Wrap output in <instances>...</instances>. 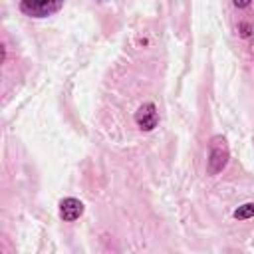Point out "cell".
<instances>
[{
	"instance_id": "cell-1",
	"label": "cell",
	"mask_w": 254,
	"mask_h": 254,
	"mask_svg": "<svg viewBox=\"0 0 254 254\" xmlns=\"http://www.w3.org/2000/svg\"><path fill=\"white\" fill-rule=\"evenodd\" d=\"M228 161V147L224 137H214L210 143V153H208V173L216 175L218 171L224 169Z\"/></svg>"
},
{
	"instance_id": "cell-2",
	"label": "cell",
	"mask_w": 254,
	"mask_h": 254,
	"mask_svg": "<svg viewBox=\"0 0 254 254\" xmlns=\"http://www.w3.org/2000/svg\"><path fill=\"white\" fill-rule=\"evenodd\" d=\"M62 8V2H46V0H26L20 2V10L26 16H34V18H46L54 12H58Z\"/></svg>"
},
{
	"instance_id": "cell-3",
	"label": "cell",
	"mask_w": 254,
	"mask_h": 254,
	"mask_svg": "<svg viewBox=\"0 0 254 254\" xmlns=\"http://www.w3.org/2000/svg\"><path fill=\"white\" fill-rule=\"evenodd\" d=\"M135 121H137L139 129H143V131H151V129L157 125V121H159V115H157L155 105H153V103H145V105H141V107L137 109V113H135Z\"/></svg>"
},
{
	"instance_id": "cell-4",
	"label": "cell",
	"mask_w": 254,
	"mask_h": 254,
	"mask_svg": "<svg viewBox=\"0 0 254 254\" xmlns=\"http://www.w3.org/2000/svg\"><path fill=\"white\" fill-rule=\"evenodd\" d=\"M81 214H83V202H81V200L67 196V198H64V200L60 202V216H62L64 220L71 222V220L79 218Z\"/></svg>"
},
{
	"instance_id": "cell-5",
	"label": "cell",
	"mask_w": 254,
	"mask_h": 254,
	"mask_svg": "<svg viewBox=\"0 0 254 254\" xmlns=\"http://www.w3.org/2000/svg\"><path fill=\"white\" fill-rule=\"evenodd\" d=\"M252 216H254V202H246V204H242L234 210V218H238V220L252 218Z\"/></svg>"
},
{
	"instance_id": "cell-6",
	"label": "cell",
	"mask_w": 254,
	"mask_h": 254,
	"mask_svg": "<svg viewBox=\"0 0 254 254\" xmlns=\"http://www.w3.org/2000/svg\"><path fill=\"white\" fill-rule=\"evenodd\" d=\"M234 6H236V8H238V6H248V2H238V0H236Z\"/></svg>"
}]
</instances>
